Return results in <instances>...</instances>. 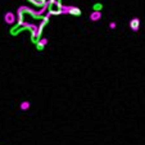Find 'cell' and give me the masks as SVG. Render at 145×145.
I'll list each match as a JSON object with an SVG mask.
<instances>
[{"label": "cell", "mask_w": 145, "mask_h": 145, "mask_svg": "<svg viewBox=\"0 0 145 145\" xmlns=\"http://www.w3.org/2000/svg\"><path fill=\"white\" fill-rule=\"evenodd\" d=\"M53 1H55V3H59V4H62V1H60V0H53Z\"/></svg>", "instance_id": "8fae6325"}, {"label": "cell", "mask_w": 145, "mask_h": 145, "mask_svg": "<svg viewBox=\"0 0 145 145\" xmlns=\"http://www.w3.org/2000/svg\"><path fill=\"white\" fill-rule=\"evenodd\" d=\"M46 10L48 13L52 16V14H55V16H58V14H62V4L59 3H55V1H53V0H48L46 1Z\"/></svg>", "instance_id": "6da1fadb"}, {"label": "cell", "mask_w": 145, "mask_h": 145, "mask_svg": "<svg viewBox=\"0 0 145 145\" xmlns=\"http://www.w3.org/2000/svg\"><path fill=\"white\" fill-rule=\"evenodd\" d=\"M101 19V13L100 12H95L94 10L93 13L90 14V21L91 22H98V21H100Z\"/></svg>", "instance_id": "5b68a950"}, {"label": "cell", "mask_w": 145, "mask_h": 145, "mask_svg": "<svg viewBox=\"0 0 145 145\" xmlns=\"http://www.w3.org/2000/svg\"><path fill=\"white\" fill-rule=\"evenodd\" d=\"M130 28H131L132 31H137L140 28V19L137 18V17H135V18H132L131 21H130Z\"/></svg>", "instance_id": "277c9868"}, {"label": "cell", "mask_w": 145, "mask_h": 145, "mask_svg": "<svg viewBox=\"0 0 145 145\" xmlns=\"http://www.w3.org/2000/svg\"><path fill=\"white\" fill-rule=\"evenodd\" d=\"M62 14H71V16H81L82 12L80 8L73 5H62Z\"/></svg>", "instance_id": "7a4b0ae2"}, {"label": "cell", "mask_w": 145, "mask_h": 145, "mask_svg": "<svg viewBox=\"0 0 145 145\" xmlns=\"http://www.w3.org/2000/svg\"><path fill=\"white\" fill-rule=\"evenodd\" d=\"M28 1H31L36 7H44L45 3H46V0H28Z\"/></svg>", "instance_id": "52a82bcc"}, {"label": "cell", "mask_w": 145, "mask_h": 145, "mask_svg": "<svg viewBox=\"0 0 145 145\" xmlns=\"http://www.w3.org/2000/svg\"><path fill=\"white\" fill-rule=\"evenodd\" d=\"M101 8H103V5H101V4H95V5H94V10H95V12H100Z\"/></svg>", "instance_id": "9c48e42d"}, {"label": "cell", "mask_w": 145, "mask_h": 145, "mask_svg": "<svg viewBox=\"0 0 145 145\" xmlns=\"http://www.w3.org/2000/svg\"><path fill=\"white\" fill-rule=\"evenodd\" d=\"M48 44V39H41V40H37L36 42V49L37 50H44L45 45Z\"/></svg>", "instance_id": "8992f818"}, {"label": "cell", "mask_w": 145, "mask_h": 145, "mask_svg": "<svg viewBox=\"0 0 145 145\" xmlns=\"http://www.w3.org/2000/svg\"><path fill=\"white\" fill-rule=\"evenodd\" d=\"M30 101H22V103H21V109L22 110H27L28 108H30Z\"/></svg>", "instance_id": "ba28073f"}, {"label": "cell", "mask_w": 145, "mask_h": 145, "mask_svg": "<svg viewBox=\"0 0 145 145\" xmlns=\"http://www.w3.org/2000/svg\"><path fill=\"white\" fill-rule=\"evenodd\" d=\"M46 1H48V0H46Z\"/></svg>", "instance_id": "7c38bea8"}, {"label": "cell", "mask_w": 145, "mask_h": 145, "mask_svg": "<svg viewBox=\"0 0 145 145\" xmlns=\"http://www.w3.org/2000/svg\"><path fill=\"white\" fill-rule=\"evenodd\" d=\"M16 21H17V18L13 12H7V13L4 14V22H5L7 25H13Z\"/></svg>", "instance_id": "3957f363"}, {"label": "cell", "mask_w": 145, "mask_h": 145, "mask_svg": "<svg viewBox=\"0 0 145 145\" xmlns=\"http://www.w3.org/2000/svg\"><path fill=\"white\" fill-rule=\"evenodd\" d=\"M116 26H117V23H116V22H110L109 28H110V30H114V28H116Z\"/></svg>", "instance_id": "30bf717a"}]
</instances>
